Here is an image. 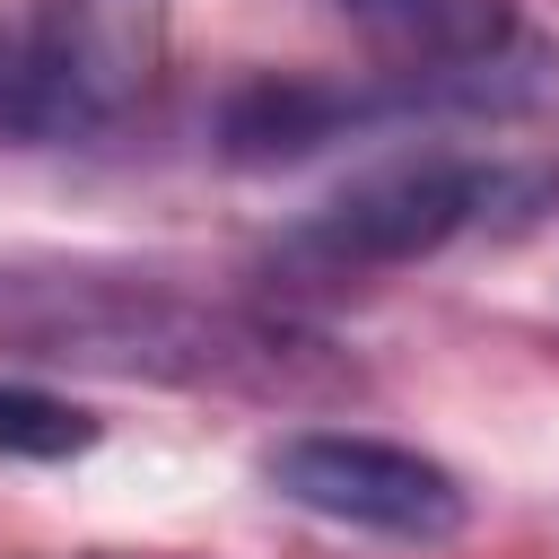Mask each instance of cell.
Here are the masks:
<instances>
[{
	"instance_id": "5",
	"label": "cell",
	"mask_w": 559,
	"mask_h": 559,
	"mask_svg": "<svg viewBox=\"0 0 559 559\" xmlns=\"http://www.w3.org/2000/svg\"><path fill=\"white\" fill-rule=\"evenodd\" d=\"M428 122L419 105V79L402 70H376V79H297V70H262V79H236L210 114V140L227 166H306L376 122Z\"/></svg>"
},
{
	"instance_id": "1",
	"label": "cell",
	"mask_w": 559,
	"mask_h": 559,
	"mask_svg": "<svg viewBox=\"0 0 559 559\" xmlns=\"http://www.w3.org/2000/svg\"><path fill=\"white\" fill-rule=\"evenodd\" d=\"M0 323L44 358L114 367V376H175V384H288L297 341L280 323L192 306L148 280H35L26 297L0 288Z\"/></svg>"
},
{
	"instance_id": "8",
	"label": "cell",
	"mask_w": 559,
	"mask_h": 559,
	"mask_svg": "<svg viewBox=\"0 0 559 559\" xmlns=\"http://www.w3.org/2000/svg\"><path fill=\"white\" fill-rule=\"evenodd\" d=\"M0 140H52V122H44V87H35V44L26 35H9L0 26Z\"/></svg>"
},
{
	"instance_id": "4",
	"label": "cell",
	"mask_w": 559,
	"mask_h": 559,
	"mask_svg": "<svg viewBox=\"0 0 559 559\" xmlns=\"http://www.w3.org/2000/svg\"><path fill=\"white\" fill-rule=\"evenodd\" d=\"M166 35H175V0H44L26 44H35V87H44L52 140L122 122L157 87Z\"/></svg>"
},
{
	"instance_id": "3",
	"label": "cell",
	"mask_w": 559,
	"mask_h": 559,
	"mask_svg": "<svg viewBox=\"0 0 559 559\" xmlns=\"http://www.w3.org/2000/svg\"><path fill=\"white\" fill-rule=\"evenodd\" d=\"M262 480L288 507L349 524V533H384V542H454L472 515L463 480L437 454L367 437V428H297L262 454Z\"/></svg>"
},
{
	"instance_id": "2",
	"label": "cell",
	"mask_w": 559,
	"mask_h": 559,
	"mask_svg": "<svg viewBox=\"0 0 559 559\" xmlns=\"http://www.w3.org/2000/svg\"><path fill=\"white\" fill-rule=\"evenodd\" d=\"M559 175H533V166H498V157H393L358 183H341L323 210H306L288 227V262L297 271H323V280H367V271H402V262H428L445 253L454 236L472 227H498L533 201H550Z\"/></svg>"
},
{
	"instance_id": "7",
	"label": "cell",
	"mask_w": 559,
	"mask_h": 559,
	"mask_svg": "<svg viewBox=\"0 0 559 559\" xmlns=\"http://www.w3.org/2000/svg\"><path fill=\"white\" fill-rule=\"evenodd\" d=\"M96 437V419L79 411V402H52V393H35V384H0V454H79Z\"/></svg>"
},
{
	"instance_id": "6",
	"label": "cell",
	"mask_w": 559,
	"mask_h": 559,
	"mask_svg": "<svg viewBox=\"0 0 559 559\" xmlns=\"http://www.w3.org/2000/svg\"><path fill=\"white\" fill-rule=\"evenodd\" d=\"M341 17L402 79L472 70V61H498L507 44H524L515 35V0H341Z\"/></svg>"
}]
</instances>
